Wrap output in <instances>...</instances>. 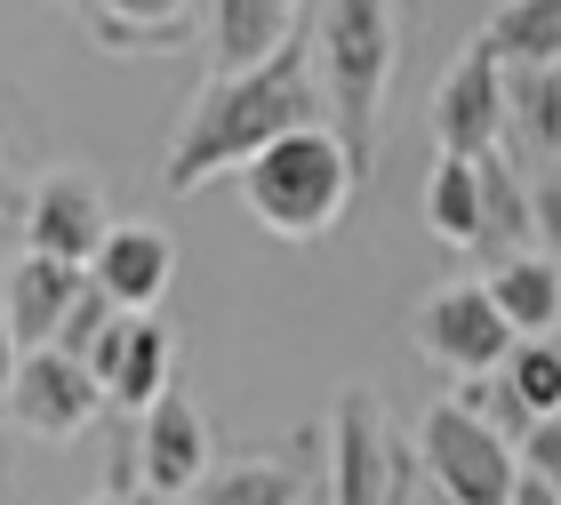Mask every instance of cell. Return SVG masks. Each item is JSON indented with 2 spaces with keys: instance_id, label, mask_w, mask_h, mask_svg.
<instances>
[{
  "instance_id": "2",
  "label": "cell",
  "mask_w": 561,
  "mask_h": 505,
  "mask_svg": "<svg viewBox=\"0 0 561 505\" xmlns=\"http://www.w3.org/2000/svg\"><path fill=\"white\" fill-rule=\"evenodd\" d=\"M362 176H369L362 153L337 137V120H321V129H297V137L265 145V153L249 161L233 185H241V209L257 217L273 241L305 249V241H329V233L345 225Z\"/></svg>"
},
{
  "instance_id": "5",
  "label": "cell",
  "mask_w": 561,
  "mask_h": 505,
  "mask_svg": "<svg viewBox=\"0 0 561 505\" xmlns=\"http://www.w3.org/2000/svg\"><path fill=\"white\" fill-rule=\"evenodd\" d=\"M410 345L425 353L433 369H449V377H490V369H505L522 353V337H514V321L497 313L490 282H442V289H425L417 313H410Z\"/></svg>"
},
{
  "instance_id": "18",
  "label": "cell",
  "mask_w": 561,
  "mask_h": 505,
  "mask_svg": "<svg viewBox=\"0 0 561 505\" xmlns=\"http://www.w3.org/2000/svg\"><path fill=\"white\" fill-rule=\"evenodd\" d=\"M193 505H313V482H305V449L297 458H217V473L193 490Z\"/></svg>"
},
{
  "instance_id": "8",
  "label": "cell",
  "mask_w": 561,
  "mask_h": 505,
  "mask_svg": "<svg viewBox=\"0 0 561 505\" xmlns=\"http://www.w3.org/2000/svg\"><path fill=\"white\" fill-rule=\"evenodd\" d=\"M113 241V209H105V185L89 169H48L33 200H24V249L33 257H65V265H96V249Z\"/></svg>"
},
{
  "instance_id": "4",
  "label": "cell",
  "mask_w": 561,
  "mask_h": 505,
  "mask_svg": "<svg viewBox=\"0 0 561 505\" xmlns=\"http://www.w3.org/2000/svg\"><path fill=\"white\" fill-rule=\"evenodd\" d=\"M417 458L442 505H505L522 482V449L497 434L473 401H433L417 417Z\"/></svg>"
},
{
  "instance_id": "26",
  "label": "cell",
  "mask_w": 561,
  "mask_h": 505,
  "mask_svg": "<svg viewBox=\"0 0 561 505\" xmlns=\"http://www.w3.org/2000/svg\"><path fill=\"white\" fill-rule=\"evenodd\" d=\"M89 505H152L145 490H105V497H89Z\"/></svg>"
},
{
  "instance_id": "6",
  "label": "cell",
  "mask_w": 561,
  "mask_h": 505,
  "mask_svg": "<svg viewBox=\"0 0 561 505\" xmlns=\"http://www.w3.org/2000/svg\"><path fill=\"white\" fill-rule=\"evenodd\" d=\"M401 458L393 417L369 386H345L329 401V505H401Z\"/></svg>"
},
{
  "instance_id": "9",
  "label": "cell",
  "mask_w": 561,
  "mask_h": 505,
  "mask_svg": "<svg viewBox=\"0 0 561 505\" xmlns=\"http://www.w3.org/2000/svg\"><path fill=\"white\" fill-rule=\"evenodd\" d=\"M96 410H113V401H105V386H96V369H89V361H72L65 345L24 353L9 417H16L33 441H81L89 425H96Z\"/></svg>"
},
{
  "instance_id": "20",
  "label": "cell",
  "mask_w": 561,
  "mask_h": 505,
  "mask_svg": "<svg viewBox=\"0 0 561 505\" xmlns=\"http://www.w3.org/2000/svg\"><path fill=\"white\" fill-rule=\"evenodd\" d=\"M505 113L529 153H561V65H505Z\"/></svg>"
},
{
  "instance_id": "22",
  "label": "cell",
  "mask_w": 561,
  "mask_h": 505,
  "mask_svg": "<svg viewBox=\"0 0 561 505\" xmlns=\"http://www.w3.org/2000/svg\"><path fill=\"white\" fill-rule=\"evenodd\" d=\"M113 330H121V306H113V297L89 282V289H81V306L65 313V337H57V345L72 353V361H96V345H105Z\"/></svg>"
},
{
  "instance_id": "17",
  "label": "cell",
  "mask_w": 561,
  "mask_h": 505,
  "mask_svg": "<svg viewBox=\"0 0 561 505\" xmlns=\"http://www.w3.org/2000/svg\"><path fill=\"white\" fill-rule=\"evenodd\" d=\"M481 282H490L497 313L514 321V337H522V345H538V337H553V330H561V265L546 257V249H522V257L490 265Z\"/></svg>"
},
{
  "instance_id": "13",
  "label": "cell",
  "mask_w": 561,
  "mask_h": 505,
  "mask_svg": "<svg viewBox=\"0 0 561 505\" xmlns=\"http://www.w3.org/2000/svg\"><path fill=\"white\" fill-rule=\"evenodd\" d=\"M81 289H89V273H81V265H65V257H33V249H24L16 273H9V289H0V321L16 330L24 353H41V345H57V337H65V313L81 306Z\"/></svg>"
},
{
  "instance_id": "19",
  "label": "cell",
  "mask_w": 561,
  "mask_h": 505,
  "mask_svg": "<svg viewBox=\"0 0 561 505\" xmlns=\"http://www.w3.org/2000/svg\"><path fill=\"white\" fill-rule=\"evenodd\" d=\"M473 41H490L497 65H561V0H497Z\"/></svg>"
},
{
  "instance_id": "7",
  "label": "cell",
  "mask_w": 561,
  "mask_h": 505,
  "mask_svg": "<svg viewBox=\"0 0 561 505\" xmlns=\"http://www.w3.org/2000/svg\"><path fill=\"white\" fill-rule=\"evenodd\" d=\"M433 153H457V161H490L505 153V137H514V113H505V65L490 41H466V57L442 72V89H433Z\"/></svg>"
},
{
  "instance_id": "15",
  "label": "cell",
  "mask_w": 561,
  "mask_h": 505,
  "mask_svg": "<svg viewBox=\"0 0 561 505\" xmlns=\"http://www.w3.org/2000/svg\"><path fill=\"white\" fill-rule=\"evenodd\" d=\"M289 41H297V0H209L217 72H257Z\"/></svg>"
},
{
  "instance_id": "23",
  "label": "cell",
  "mask_w": 561,
  "mask_h": 505,
  "mask_svg": "<svg viewBox=\"0 0 561 505\" xmlns=\"http://www.w3.org/2000/svg\"><path fill=\"white\" fill-rule=\"evenodd\" d=\"M538 249L561 265V176H546V185H538Z\"/></svg>"
},
{
  "instance_id": "12",
  "label": "cell",
  "mask_w": 561,
  "mask_h": 505,
  "mask_svg": "<svg viewBox=\"0 0 561 505\" xmlns=\"http://www.w3.org/2000/svg\"><path fill=\"white\" fill-rule=\"evenodd\" d=\"M89 282L105 289L121 313H152V306L169 297V282H176V241H169V225H152V217L113 225V241L96 249Z\"/></svg>"
},
{
  "instance_id": "25",
  "label": "cell",
  "mask_w": 561,
  "mask_h": 505,
  "mask_svg": "<svg viewBox=\"0 0 561 505\" xmlns=\"http://www.w3.org/2000/svg\"><path fill=\"white\" fill-rule=\"evenodd\" d=\"M505 505H561V490L546 482V473H529V466H522V482H514V497H505Z\"/></svg>"
},
{
  "instance_id": "21",
  "label": "cell",
  "mask_w": 561,
  "mask_h": 505,
  "mask_svg": "<svg viewBox=\"0 0 561 505\" xmlns=\"http://www.w3.org/2000/svg\"><path fill=\"white\" fill-rule=\"evenodd\" d=\"M505 386H514V401H522L538 425H553V417H561V345H553V337L522 345L514 361H505Z\"/></svg>"
},
{
  "instance_id": "14",
  "label": "cell",
  "mask_w": 561,
  "mask_h": 505,
  "mask_svg": "<svg viewBox=\"0 0 561 505\" xmlns=\"http://www.w3.org/2000/svg\"><path fill=\"white\" fill-rule=\"evenodd\" d=\"M105 57H176L193 33V0H72Z\"/></svg>"
},
{
  "instance_id": "24",
  "label": "cell",
  "mask_w": 561,
  "mask_h": 505,
  "mask_svg": "<svg viewBox=\"0 0 561 505\" xmlns=\"http://www.w3.org/2000/svg\"><path fill=\"white\" fill-rule=\"evenodd\" d=\"M16 369H24V345H16V330L0 321V410L16 401Z\"/></svg>"
},
{
  "instance_id": "10",
  "label": "cell",
  "mask_w": 561,
  "mask_h": 505,
  "mask_svg": "<svg viewBox=\"0 0 561 505\" xmlns=\"http://www.w3.org/2000/svg\"><path fill=\"white\" fill-rule=\"evenodd\" d=\"M217 473V434H209V417H201V401L193 393H169L161 410H145L137 425V482L145 497H185Z\"/></svg>"
},
{
  "instance_id": "11",
  "label": "cell",
  "mask_w": 561,
  "mask_h": 505,
  "mask_svg": "<svg viewBox=\"0 0 561 505\" xmlns=\"http://www.w3.org/2000/svg\"><path fill=\"white\" fill-rule=\"evenodd\" d=\"M96 386H105L113 410H161V401L176 393V337L161 313H121V330L96 345Z\"/></svg>"
},
{
  "instance_id": "1",
  "label": "cell",
  "mask_w": 561,
  "mask_h": 505,
  "mask_svg": "<svg viewBox=\"0 0 561 505\" xmlns=\"http://www.w3.org/2000/svg\"><path fill=\"white\" fill-rule=\"evenodd\" d=\"M329 120V89L313 72V41H289L280 57H265L257 72H217L209 89L185 105L169 137V161H161V193H201L209 176H241L265 145L297 137V129H321Z\"/></svg>"
},
{
  "instance_id": "3",
  "label": "cell",
  "mask_w": 561,
  "mask_h": 505,
  "mask_svg": "<svg viewBox=\"0 0 561 505\" xmlns=\"http://www.w3.org/2000/svg\"><path fill=\"white\" fill-rule=\"evenodd\" d=\"M305 41H313V72L329 89V120L369 169L377 113H386L401 72V0H313Z\"/></svg>"
},
{
  "instance_id": "16",
  "label": "cell",
  "mask_w": 561,
  "mask_h": 505,
  "mask_svg": "<svg viewBox=\"0 0 561 505\" xmlns=\"http://www.w3.org/2000/svg\"><path fill=\"white\" fill-rule=\"evenodd\" d=\"M425 233L442 241V249H473V257H481V233H490V193H481V161L433 153V169H425Z\"/></svg>"
}]
</instances>
